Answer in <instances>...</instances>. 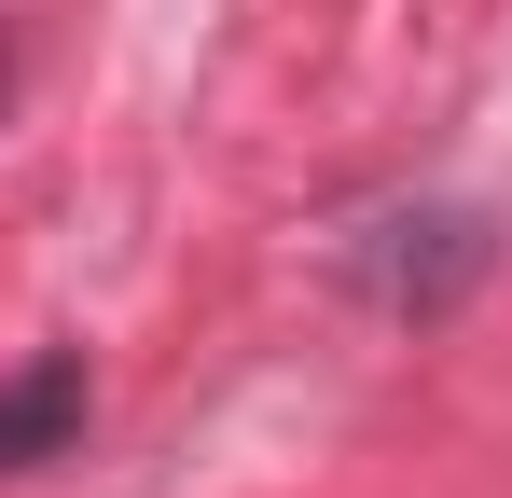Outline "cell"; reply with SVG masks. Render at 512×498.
<instances>
[{"label":"cell","mask_w":512,"mask_h":498,"mask_svg":"<svg viewBox=\"0 0 512 498\" xmlns=\"http://www.w3.org/2000/svg\"><path fill=\"white\" fill-rule=\"evenodd\" d=\"M346 291L360 305H388V319H457L471 291H485V263H499V222L485 208H457V194H416V208H374V222H346Z\"/></svg>","instance_id":"6da1fadb"},{"label":"cell","mask_w":512,"mask_h":498,"mask_svg":"<svg viewBox=\"0 0 512 498\" xmlns=\"http://www.w3.org/2000/svg\"><path fill=\"white\" fill-rule=\"evenodd\" d=\"M84 415H97L84 346H42V360H14V374H0V471H42V457H70V443H84Z\"/></svg>","instance_id":"7a4b0ae2"},{"label":"cell","mask_w":512,"mask_h":498,"mask_svg":"<svg viewBox=\"0 0 512 498\" xmlns=\"http://www.w3.org/2000/svg\"><path fill=\"white\" fill-rule=\"evenodd\" d=\"M0 111H14V28H0Z\"/></svg>","instance_id":"3957f363"}]
</instances>
